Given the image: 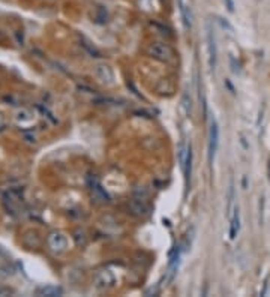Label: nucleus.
I'll use <instances>...</instances> for the list:
<instances>
[{
    "mask_svg": "<svg viewBox=\"0 0 270 297\" xmlns=\"http://www.w3.org/2000/svg\"><path fill=\"white\" fill-rule=\"evenodd\" d=\"M207 48H209V65L212 69H215L216 66V42H215V36L213 32L210 30V27H207Z\"/></svg>",
    "mask_w": 270,
    "mask_h": 297,
    "instance_id": "5",
    "label": "nucleus"
},
{
    "mask_svg": "<svg viewBox=\"0 0 270 297\" xmlns=\"http://www.w3.org/2000/svg\"><path fill=\"white\" fill-rule=\"evenodd\" d=\"M48 242H50L51 249H53V251H56V252H63L68 246L66 237H65L63 234H60V233H54V234H51V237H50V240H48Z\"/></svg>",
    "mask_w": 270,
    "mask_h": 297,
    "instance_id": "6",
    "label": "nucleus"
},
{
    "mask_svg": "<svg viewBox=\"0 0 270 297\" xmlns=\"http://www.w3.org/2000/svg\"><path fill=\"white\" fill-rule=\"evenodd\" d=\"M95 74H96V78H98L101 83L107 84V86H110V84L114 83V71H113L108 65H105V63L96 65V68H95Z\"/></svg>",
    "mask_w": 270,
    "mask_h": 297,
    "instance_id": "3",
    "label": "nucleus"
},
{
    "mask_svg": "<svg viewBox=\"0 0 270 297\" xmlns=\"http://www.w3.org/2000/svg\"><path fill=\"white\" fill-rule=\"evenodd\" d=\"M218 21H219V24H221V27L222 29H227L230 33L234 32V29H233V26L227 21V20H224V18H221V17H218Z\"/></svg>",
    "mask_w": 270,
    "mask_h": 297,
    "instance_id": "10",
    "label": "nucleus"
},
{
    "mask_svg": "<svg viewBox=\"0 0 270 297\" xmlns=\"http://www.w3.org/2000/svg\"><path fill=\"white\" fill-rule=\"evenodd\" d=\"M230 219H231V225H230V237L231 239H236V236L239 234L240 230V213H239V207H233V215H230Z\"/></svg>",
    "mask_w": 270,
    "mask_h": 297,
    "instance_id": "8",
    "label": "nucleus"
},
{
    "mask_svg": "<svg viewBox=\"0 0 270 297\" xmlns=\"http://www.w3.org/2000/svg\"><path fill=\"white\" fill-rule=\"evenodd\" d=\"M147 53L153 59H156L159 62H165V63L173 62V59H174L173 50L170 48L167 44H162V42H153V44H150L149 48H147Z\"/></svg>",
    "mask_w": 270,
    "mask_h": 297,
    "instance_id": "1",
    "label": "nucleus"
},
{
    "mask_svg": "<svg viewBox=\"0 0 270 297\" xmlns=\"http://www.w3.org/2000/svg\"><path fill=\"white\" fill-rule=\"evenodd\" d=\"M224 2L227 3L228 11H230V12H233V11H234V3H233V0H224Z\"/></svg>",
    "mask_w": 270,
    "mask_h": 297,
    "instance_id": "11",
    "label": "nucleus"
},
{
    "mask_svg": "<svg viewBox=\"0 0 270 297\" xmlns=\"http://www.w3.org/2000/svg\"><path fill=\"white\" fill-rule=\"evenodd\" d=\"M177 3H179V11H180V17H182L185 29H191L192 27V12L189 6L185 3V0H177Z\"/></svg>",
    "mask_w": 270,
    "mask_h": 297,
    "instance_id": "7",
    "label": "nucleus"
},
{
    "mask_svg": "<svg viewBox=\"0 0 270 297\" xmlns=\"http://www.w3.org/2000/svg\"><path fill=\"white\" fill-rule=\"evenodd\" d=\"M114 276L108 272V270H101V272H98L96 273V276H95V287L98 288V290H105V288H108V287H111L113 284H114Z\"/></svg>",
    "mask_w": 270,
    "mask_h": 297,
    "instance_id": "4",
    "label": "nucleus"
},
{
    "mask_svg": "<svg viewBox=\"0 0 270 297\" xmlns=\"http://www.w3.org/2000/svg\"><path fill=\"white\" fill-rule=\"evenodd\" d=\"M92 192H93V197L98 198V200H99V201H102V203H105V201H110V197H108V195H107V192L102 189L99 183H95V185L92 186Z\"/></svg>",
    "mask_w": 270,
    "mask_h": 297,
    "instance_id": "9",
    "label": "nucleus"
},
{
    "mask_svg": "<svg viewBox=\"0 0 270 297\" xmlns=\"http://www.w3.org/2000/svg\"><path fill=\"white\" fill-rule=\"evenodd\" d=\"M219 144V128L215 120L210 122V131H209V162L212 164L218 150Z\"/></svg>",
    "mask_w": 270,
    "mask_h": 297,
    "instance_id": "2",
    "label": "nucleus"
}]
</instances>
